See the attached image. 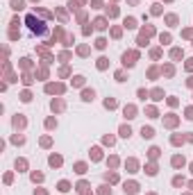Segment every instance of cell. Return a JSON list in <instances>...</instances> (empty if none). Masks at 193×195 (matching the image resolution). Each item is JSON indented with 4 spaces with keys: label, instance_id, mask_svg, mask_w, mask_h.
<instances>
[{
    "label": "cell",
    "instance_id": "obj_34",
    "mask_svg": "<svg viewBox=\"0 0 193 195\" xmlns=\"http://www.w3.org/2000/svg\"><path fill=\"white\" fill-rule=\"evenodd\" d=\"M186 68H189V70H193V59H189V64H186Z\"/></svg>",
    "mask_w": 193,
    "mask_h": 195
},
{
    "label": "cell",
    "instance_id": "obj_29",
    "mask_svg": "<svg viewBox=\"0 0 193 195\" xmlns=\"http://www.w3.org/2000/svg\"><path fill=\"white\" fill-rule=\"evenodd\" d=\"M157 154H159V147H150V157H152V159H155Z\"/></svg>",
    "mask_w": 193,
    "mask_h": 195
},
{
    "label": "cell",
    "instance_id": "obj_3",
    "mask_svg": "<svg viewBox=\"0 0 193 195\" xmlns=\"http://www.w3.org/2000/svg\"><path fill=\"white\" fill-rule=\"evenodd\" d=\"M123 191H125V195H136L139 193V184H136V182H127L123 186Z\"/></svg>",
    "mask_w": 193,
    "mask_h": 195
},
{
    "label": "cell",
    "instance_id": "obj_15",
    "mask_svg": "<svg viewBox=\"0 0 193 195\" xmlns=\"http://www.w3.org/2000/svg\"><path fill=\"white\" fill-rule=\"evenodd\" d=\"M82 84H84V77H82V75L73 77V86H82Z\"/></svg>",
    "mask_w": 193,
    "mask_h": 195
},
{
    "label": "cell",
    "instance_id": "obj_25",
    "mask_svg": "<svg viewBox=\"0 0 193 195\" xmlns=\"http://www.w3.org/2000/svg\"><path fill=\"white\" fill-rule=\"evenodd\" d=\"M159 39H161V43H170V34H161Z\"/></svg>",
    "mask_w": 193,
    "mask_h": 195
},
{
    "label": "cell",
    "instance_id": "obj_8",
    "mask_svg": "<svg viewBox=\"0 0 193 195\" xmlns=\"http://www.w3.org/2000/svg\"><path fill=\"white\" fill-rule=\"evenodd\" d=\"M134 113H136V109H134V107H132V104H130V107H125V118H127V120L136 118V116H134Z\"/></svg>",
    "mask_w": 193,
    "mask_h": 195
},
{
    "label": "cell",
    "instance_id": "obj_20",
    "mask_svg": "<svg viewBox=\"0 0 193 195\" xmlns=\"http://www.w3.org/2000/svg\"><path fill=\"white\" fill-rule=\"evenodd\" d=\"M98 68H100V70H105V68H107V59H105V57L98 59Z\"/></svg>",
    "mask_w": 193,
    "mask_h": 195
},
{
    "label": "cell",
    "instance_id": "obj_24",
    "mask_svg": "<svg viewBox=\"0 0 193 195\" xmlns=\"http://www.w3.org/2000/svg\"><path fill=\"white\" fill-rule=\"evenodd\" d=\"M116 82H125V73H123V70L116 73Z\"/></svg>",
    "mask_w": 193,
    "mask_h": 195
},
{
    "label": "cell",
    "instance_id": "obj_6",
    "mask_svg": "<svg viewBox=\"0 0 193 195\" xmlns=\"http://www.w3.org/2000/svg\"><path fill=\"white\" fill-rule=\"evenodd\" d=\"M93 98H96V91H93V89H87V91H84V93H82V100H93Z\"/></svg>",
    "mask_w": 193,
    "mask_h": 195
},
{
    "label": "cell",
    "instance_id": "obj_22",
    "mask_svg": "<svg viewBox=\"0 0 193 195\" xmlns=\"http://www.w3.org/2000/svg\"><path fill=\"white\" fill-rule=\"evenodd\" d=\"M91 152H93V161H100V157H102V154H100V150H98V147H93Z\"/></svg>",
    "mask_w": 193,
    "mask_h": 195
},
{
    "label": "cell",
    "instance_id": "obj_18",
    "mask_svg": "<svg viewBox=\"0 0 193 195\" xmlns=\"http://www.w3.org/2000/svg\"><path fill=\"white\" fill-rule=\"evenodd\" d=\"M75 172L84 175V172H87V166H84V163H77V166H75Z\"/></svg>",
    "mask_w": 193,
    "mask_h": 195
},
{
    "label": "cell",
    "instance_id": "obj_12",
    "mask_svg": "<svg viewBox=\"0 0 193 195\" xmlns=\"http://www.w3.org/2000/svg\"><path fill=\"white\" fill-rule=\"evenodd\" d=\"M125 27H127V30H134V27H136V21H134V18H125Z\"/></svg>",
    "mask_w": 193,
    "mask_h": 195
},
{
    "label": "cell",
    "instance_id": "obj_26",
    "mask_svg": "<svg viewBox=\"0 0 193 195\" xmlns=\"http://www.w3.org/2000/svg\"><path fill=\"white\" fill-rule=\"evenodd\" d=\"M159 55H161V50H159V48H155V50H152V52H150V57H152V59H157V57H159Z\"/></svg>",
    "mask_w": 193,
    "mask_h": 195
},
{
    "label": "cell",
    "instance_id": "obj_32",
    "mask_svg": "<svg viewBox=\"0 0 193 195\" xmlns=\"http://www.w3.org/2000/svg\"><path fill=\"white\" fill-rule=\"evenodd\" d=\"M148 113H150V118H157V109H152V107H150Z\"/></svg>",
    "mask_w": 193,
    "mask_h": 195
},
{
    "label": "cell",
    "instance_id": "obj_1",
    "mask_svg": "<svg viewBox=\"0 0 193 195\" xmlns=\"http://www.w3.org/2000/svg\"><path fill=\"white\" fill-rule=\"evenodd\" d=\"M27 25H30V30L34 34H43L45 32V23L43 21H36L34 16H27Z\"/></svg>",
    "mask_w": 193,
    "mask_h": 195
},
{
    "label": "cell",
    "instance_id": "obj_17",
    "mask_svg": "<svg viewBox=\"0 0 193 195\" xmlns=\"http://www.w3.org/2000/svg\"><path fill=\"white\" fill-rule=\"evenodd\" d=\"M59 191H62V193L70 191V184H68V182H59Z\"/></svg>",
    "mask_w": 193,
    "mask_h": 195
},
{
    "label": "cell",
    "instance_id": "obj_14",
    "mask_svg": "<svg viewBox=\"0 0 193 195\" xmlns=\"http://www.w3.org/2000/svg\"><path fill=\"white\" fill-rule=\"evenodd\" d=\"M184 184H186L184 177H175V179H173V186H177V188H180V186H184Z\"/></svg>",
    "mask_w": 193,
    "mask_h": 195
},
{
    "label": "cell",
    "instance_id": "obj_21",
    "mask_svg": "<svg viewBox=\"0 0 193 195\" xmlns=\"http://www.w3.org/2000/svg\"><path fill=\"white\" fill-rule=\"evenodd\" d=\"M11 7L14 9H23V0H11Z\"/></svg>",
    "mask_w": 193,
    "mask_h": 195
},
{
    "label": "cell",
    "instance_id": "obj_35",
    "mask_svg": "<svg viewBox=\"0 0 193 195\" xmlns=\"http://www.w3.org/2000/svg\"><path fill=\"white\" fill-rule=\"evenodd\" d=\"M191 172H193V163H191Z\"/></svg>",
    "mask_w": 193,
    "mask_h": 195
},
{
    "label": "cell",
    "instance_id": "obj_27",
    "mask_svg": "<svg viewBox=\"0 0 193 195\" xmlns=\"http://www.w3.org/2000/svg\"><path fill=\"white\" fill-rule=\"evenodd\" d=\"M21 100H23V102H30V100H32V95H30V93H27V91H25V93L21 95Z\"/></svg>",
    "mask_w": 193,
    "mask_h": 195
},
{
    "label": "cell",
    "instance_id": "obj_4",
    "mask_svg": "<svg viewBox=\"0 0 193 195\" xmlns=\"http://www.w3.org/2000/svg\"><path fill=\"white\" fill-rule=\"evenodd\" d=\"M170 163H173V168H182L186 161H184V157H182V154H175V157L170 159Z\"/></svg>",
    "mask_w": 193,
    "mask_h": 195
},
{
    "label": "cell",
    "instance_id": "obj_23",
    "mask_svg": "<svg viewBox=\"0 0 193 195\" xmlns=\"http://www.w3.org/2000/svg\"><path fill=\"white\" fill-rule=\"evenodd\" d=\"M59 163H62V159H59V157H50V166H59Z\"/></svg>",
    "mask_w": 193,
    "mask_h": 195
},
{
    "label": "cell",
    "instance_id": "obj_9",
    "mask_svg": "<svg viewBox=\"0 0 193 195\" xmlns=\"http://www.w3.org/2000/svg\"><path fill=\"white\" fill-rule=\"evenodd\" d=\"M170 57H173V59H182V57H184V52L180 50V48H173V50H170Z\"/></svg>",
    "mask_w": 193,
    "mask_h": 195
},
{
    "label": "cell",
    "instance_id": "obj_31",
    "mask_svg": "<svg viewBox=\"0 0 193 195\" xmlns=\"http://www.w3.org/2000/svg\"><path fill=\"white\" fill-rule=\"evenodd\" d=\"M186 118L193 120V107H189V109H186Z\"/></svg>",
    "mask_w": 193,
    "mask_h": 195
},
{
    "label": "cell",
    "instance_id": "obj_30",
    "mask_svg": "<svg viewBox=\"0 0 193 195\" xmlns=\"http://www.w3.org/2000/svg\"><path fill=\"white\" fill-rule=\"evenodd\" d=\"M139 98H141V100H145V98H148V91H143V89H139Z\"/></svg>",
    "mask_w": 193,
    "mask_h": 195
},
{
    "label": "cell",
    "instance_id": "obj_5",
    "mask_svg": "<svg viewBox=\"0 0 193 195\" xmlns=\"http://www.w3.org/2000/svg\"><path fill=\"white\" fill-rule=\"evenodd\" d=\"M141 136H143V138H152V136H155V129L143 125V127H141Z\"/></svg>",
    "mask_w": 193,
    "mask_h": 195
},
{
    "label": "cell",
    "instance_id": "obj_19",
    "mask_svg": "<svg viewBox=\"0 0 193 195\" xmlns=\"http://www.w3.org/2000/svg\"><path fill=\"white\" fill-rule=\"evenodd\" d=\"M161 98H164V91H152V100H161Z\"/></svg>",
    "mask_w": 193,
    "mask_h": 195
},
{
    "label": "cell",
    "instance_id": "obj_2",
    "mask_svg": "<svg viewBox=\"0 0 193 195\" xmlns=\"http://www.w3.org/2000/svg\"><path fill=\"white\" fill-rule=\"evenodd\" d=\"M136 57H139L136 52H123V64H125L127 68H132L134 64H136Z\"/></svg>",
    "mask_w": 193,
    "mask_h": 195
},
{
    "label": "cell",
    "instance_id": "obj_11",
    "mask_svg": "<svg viewBox=\"0 0 193 195\" xmlns=\"http://www.w3.org/2000/svg\"><path fill=\"white\" fill-rule=\"evenodd\" d=\"M145 172H148L150 177H152V175H157V166H155V163H150V166H145Z\"/></svg>",
    "mask_w": 193,
    "mask_h": 195
},
{
    "label": "cell",
    "instance_id": "obj_7",
    "mask_svg": "<svg viewBox=\"0 0 193 195\" xmlns=\"http://www.w3.org/2000/svg\"><path fill=\"white\" fill-rule=\"evenodd\" d=\"M93 27H96V30H105L107 21H105V18H96V21H93Z\"/></svg>",
    "mask_w": 193,
    "mask_h": 195
},
{
    "label": "cell",
    "instance_id": "obj_16",
    "mask_svg": "<svg viewBox=\"0 0 193 195\" xmlns=\"http://www.w3.org/2000/svg\"><path fill=\"white\" fill-rule=\"evenodd\" d=\"M105 107H107V109H114V107H116V100H114V98H107V100H105Z\"/></svg>",
    "mask_w": 193,
    "mask_h": 195
},
{
    "label": "cell",
    "instance_id": "obj_13",
    "mask_svg": "<svg viewBox=\"0 0 193 195\" xmlns=\"http://www.w3.org/2000/svg\"><path fill=\"white\" fill-rule=\"evenodd\" d=\"M96 48H98V50H105V48H107V39H98Z\"/></svg>",
    "mask_w": 193,
    "mask_h": 195
},
{
    "label": "cell",
    "instance_id": "obj_33",
    "mask_svg": "<svg viewBox=\"0 0 193 195\" xmlns=\"http://www.w3.org/2000/svg\"><path fill=\"white\" fill-rule=\"evenodd\" d=\"M102 191H100V195H111V191H107V186H100Z\"/></svg>",
    "mask_w": 193,
    "mask_h": 195
},
{
    "label": "cell",
    "instance_id": "obj_10",
    "mask_svg": "<svg viewBox=\"0 0 193 195\" xmlns=\"http://www.w3.org/2000/svg\"><path fill=\"white\" fill-rule=\"evenodd\" d=\"M121 136H123V138H130V136H132V129L127 127V125H123V127H121Z\"/></svg>",
    "mask_w": 193,
    "mask_h": 195
},
{
    "label": "cell",
    "instance_id": "obj_28",
    "mask_svg": "<svg viewBox=\"0 0 193 195\" xmlns=\"http://www.w3.org/2000/svg\"><path fill=\"white\" fill-rule=\"evenodd\" d=\"M45 125H48V129H53V127H57V120H53V118H50L48 123H45Z\"/></svg>",
    "mask_w": 193,
    "mask_h": 195
}]
</instances>
